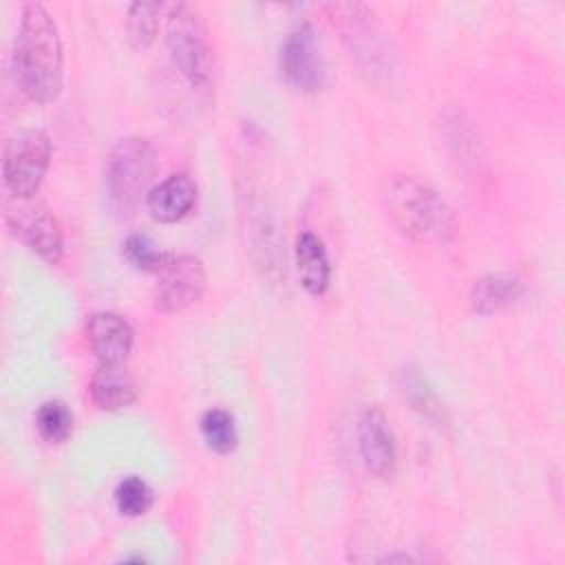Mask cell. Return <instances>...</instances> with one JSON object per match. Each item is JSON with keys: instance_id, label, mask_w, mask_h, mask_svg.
<instances>
[{"instance_id": "6da1fadb", "label": "cell", "mask_w": 565, "mask_h": 565, "mask_svg": "<svg viewBox=\"0 0 565 565\" xmlns=\"http://www.w3.org/2000/svg\"><path fill=\"white\" fill-rule=\"evenodd\" d=\"M13 75L20 90L35 104H49L62 93V40L55 20L40 2L22 7L13 42Z\"/></svg>"}, {"instance_id": "30bf717a", "label": "cell", "mask_w": 565, "mask_h": 565, "mask_svg": "<svg viewBox=\"0 0 565 565\" xmlns=\"http://www.w3.org/2000/svg\"><path fill=\"white\" fill-rule=\"evenodd\" d=\"M358 444L366 468L375 477L388 479L395 475L397 446L388 419L380 406L371 404L362 408L358 417Z\"/></svg>"}, {"instance_id": "277c9868", "label": "cell", "mask_w": 565, "mask_h": 565, "mask_svg": "<svg viewBox=\"0 0 565 565\" xmlns=\"http://www.w3.org/2000/svg\"><path fill=\"white\" fill-rule=\"evenodd\" d=\"M166 42L181 75L196 88L207 86L212 77V46L205 22L192 4L177 2L168 7Z\"/></svg>"}, {"instance_id": "8992f818", "label": "cell", "mask_w": 565, "mask_h": 565, "mask_svg": "<svg viewBox=\"0 0 565 565\" xmlns=\"http://www.w3.org/2000/svg\"><path fill=\"white\" fill-rule=\"evenodd\" d=\"M4 221L11 232L40 258L57 263L64 252V236L51 210L33 199H18L4 205Z\"/></svg>"}, {"instance_id": "44dd1931", "label": "cell", "mask_w": 565, "mask_h": 565, "mask_svg": "<svg viewBox=\"0 0 565 565\" xmlns=\"http://www.w3.org/2000/svg\"><path fill=\"white\" fill-rule=\"evenodd\" d=\"M124 256L128 258L130 265L143 271H159L168 258L146 234H132L124 243Z\"/></svg>"}, {"instance_id": "ffe728a7", "label": "cell", "mask_w": 565, "mask_h": 565, "mask_svg": "<svg viewBox=\"0 0 565 565\" xmlns=\"http://www.w3.org/2000/svg\"><path fill=\"white\" fill-rule=\"evenodd\" d=\"M115 505L126 516H141L152 505V490L137 475L124 477L115 488Z\"/></svg>"}, {"instance_id": "52a82bcc", "label": "cell", "mask_w": 565, "mask_h": 565, "mask_svg": "<svg viewBox=\"0 0 565 565\" xmlns=\"http://www.w3.org/2000/svg\"><path fill=\"white\" fill-rule=\"evenodd\" d=\"M154 307L163 313L181 311L196 302L205 291L207 274L203 260L194 254H168L163 267L157 271Z\"/></svg>"}, {"instance_id": "8fae6325", "label": "cell", "mask_w": 565, "mask_h": 565, "mask_svg": "<svg viewBox=\"0 0 565 565\" xmlns=\"http://www.w3.org/2000/svg\"><path fill=\"white\" fill-rule=\"evenodd\" d=\"M86 340L99 362L119 364L132 349V327L113 311H97L86 322Z\"/></svg>"}, {"instance_id": "e0dca14e", "label": "cell", "mask_w": 565, "mask_h": 565, "mask_svg": "<svg viewBox=\"0 0 565 565\" xmlns=\"http://www.w3.org/2000/svg\"><path fill=\"white\" fill-rule=\"evenodd\" d=\"M201 435H203V441L207 444V448L218 455L232 452L238 444L236 422H234L232 413H227L223 408H210L203 413Z\"/></svg>"}, {"instance_id": "d6986e66", "label": "cell", "mask_w": 565, "mask_h": 565, "mask_svg": "<svg viewBox=\"0 0 565 565\" xmlns=\"http://www.w3.org/2000/svg\"><path fill=\"white\" fill-rule=\"evenodd\" d=\"M161 9L163 4L159 2H132L128 7L126 29H128V40L135 49H146L154 40Z\"/></svg>"}, {"instance_id": "ba28073f", "label": "cell", "mask_w": 565, "mask_h": 565, "mask_svg": "<svg viewBox=\"0 0 565 565\" xmlns=\"http://www.w3.org/2000/svg\"><path fill=\"white\" fill-rule=\"evenodd\" d=\"M324 9L329 11L333 24H338L342 31L344 42H349L353 51L351 55H355L373 73H382L380 68L388 64V53L369 7L358 2H338L327 4Z\"/></svg>"}, {"instance_id": "7a4b0ae2", "label": "cell", "mask_w": 565, "mask_h": 565, "mask_svg": "<svg viewBox=\"0 0 565 565\" xmlns=\"http://www.w3.org/2000/svg\"><path fill=\"white\" fill-rule=\"evenodd\" d=\"M386 203L395 225L415 241L439 243L452 232L450 210L441 196L417 177H395L388 185Z\"/></svg>"}, {"instance_id": "2e32d148", "label": "cell", "mask_w": 565, "mask_h": 565, "mask_svg": "<svg viewBox=\"0 0 565 565\" xmlns=\"http://www.w3.org/2000/svg\"><path fill=\"white\" fill-rule=\"evenodd\" d=\"M523 294V282L512 274H488L472 285L470 305L477 313L490 316L510 307Z\"/></svg>"}, {"instance_id": "9a60e30c", "label": "cell", "mask_w": 565, "mask_h": 565, "mask_svg": "<svg viewBox=\"0 0 565 565\" xmlns=\"http://www.w3.org/2000/svg\"><path fill=\"white\" fill-rule=\"evenodd\" d=\"M294 254H296V269L302 287L313 296L324 294L329 287L331 267H329V258L322 241L313 232H302L296 238Z\"/></svg>"}, {"instance_id": "9c48e42d", "label": "cell", "mask_w": 565, "mask_h": 565, "mask_svg": "<svg viewBox=\"0 0 565 565\" xmlns=\"http://www.w3.org/2000/svg\"><path fill=\"white\" fill-rule=\"evenodd\" d=\"M280 73L300 90H318L327 77L324 55L311 22L298 24L280 46Z\"/></svg>"}, {"instance_id": "5b68a950", "label": "cell", "mask_w": 565, "mask_h": 565, "mask_svg": "<svg viewBox=\"0 0 565 565\" xmlns=\"http://www.w3.org/2000/svg\"><path fill=\"white\" fill-rule=\"evenodd\" d=\"M51 161V141L44 130L26 128L11 135L4 143L2 174L7 190L18 199H31Z\"/></svg>"}, {"instance_id": "4fadbf2b", "label": "cell", "mask_w": 565, "mask_h": 565, "mask_svg": "<svg viewBox=\"0 0 565 565\" xmlns=\"http://www.w3.org/2000/svg\"><path fill=\"white\" fill-rule=\"evenodd\" d=\"M90 395L99 408L119 411L135 402L137 388H135V380L128 373V369L124 366V362H119V364L99 362V366L95 369V373L90 377Z\"/></svg>"}, {"instance_id": "7c38bea8", "label": "cell", "mask_w": 565, "mask_h": 565, "mask_svg": "<svg viewBox=\"0 0 565 565\" xmlns=\"http://www.w3.org/2000/svg\"><path fill=\"white\" fill-rule=\"evenodd\" d=\"M196 203V183L188 174H172L159 185L150 188L146 207L154 221L174 223L183 218Z\"/></svg>"}, {"instance_id": "5bb4252c", "label": "cell", "mask_w": 565, "mask_h": 565, "mask_svg": "<svg viewBox=\"0 0 565 565\" xmlns=\"http://www.w3.org/2000/svg\"><path fill=\"white\" fill-rule=\"evenodd\" d=\"M397 386H399L404 399L411 404V408L417 411L428 424H433L437 428H446L450 424V415H448L446 406L441 404V399L428 384L426 375L417 366H413V364L402 366L397 373Z\"/></svg>"}, {"instance_id": "ac0fdd59", "label": "cell", "mask_w": 565, "mask_h": 565, "mask_svg": "<svg viewBox=\"0 0 565 565\" xmlns=\"http://www.w3.org/2000/svg\"><path fill=\"white\" fill-rule=\"evenodd\" d=\"M35 426L51 444H64L73 433V413L62 399H49L38 408Z\"/></svg>"}, {"instance_id": "3957f363", "label": "cell", "mask_w": 565, "mask_h": 565, "mask_svg": "<svg viewBox=\"0 0 565 565\" xmlns=\"http://www.w3.org/2000/svg\"><path fill=\"white\" fill-rule=\"evenodd\" d=\"M157 170L154 148L141 137L119 139L106 159V185L110 203L117 212L130 214L143 196Z\"/></svg>"}]
</instances>
